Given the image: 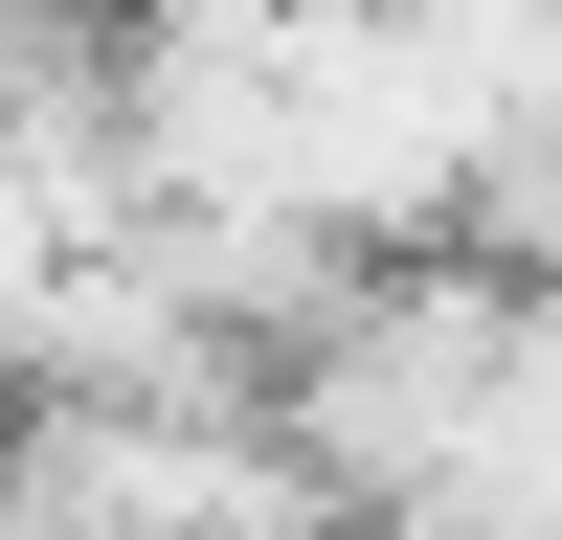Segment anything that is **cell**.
Returning <instances> with one entry per match:
<instances>
[{"instance_id": "cell-1", "label": "cell", "mask_w": 562, "mask_h": 540, "mask_svg": "<svg viewBox=\"0 0 562 540\" xmlns=\"http://www.w3.org/2000/svg\"><path fill=\"white\" fill-rule=\"evenodd\" d=\"M518 338H540L518 270L428 248V270H383V293H360L338 338L270 383V428L315 450V495H338L360 540H428V518H450V473H473V428H495V383H518Z\"/></svg>"}]
</instances>
